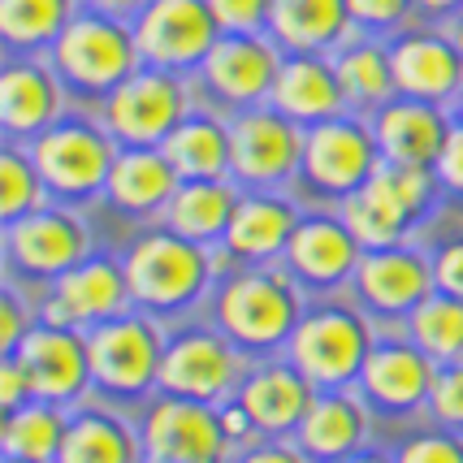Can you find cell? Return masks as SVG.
I'll return each instance as SVG.
<instances>
[{"label":"cell","mask_w":463,"mask_h":463,"mask_svg":"<svg viewBox=\"0 0 463 463\" xmlns=\"http://www.w3.org/2000/svg\"><path fill=\"white\" fill-rule=\"evenodd\" d=\"M334 463H394V459H390V450H382V446H364V450L346 455V459H334Z\"/></svg>","instance_id":"50"},{"label":"cell","mask_w":463,"mask_h":463,"mask_svg":"<svg viewBox=\"0 0 463 463\" xmlns=\"http://www.w3.org/2000/svg\"><path fill=\"white\" fill-rule=\"evenodd\" d=\"M346 14H351L355 31L390 40L416 22V5L411 0H346Z\"/></svg>","instance_id":"39"},{"label":"cell","mask_w":463,"mask_h":463,"mask_svg":"<svg viewBox=\"0 0 463 463\" xmlns=\"http://www.w3.org/2000/svg\"><path fill=\"white\" fill-rule=\"evenodd\" d=\"M424 420L446 424V429L463 433V360L438 364V377H433V394H429Z\"/></svg>","instance_id":"41"},{"label":"cell","mask_w":463,"mask_h":463,"mask_svg":"<svg viewBox=\"0 0 463 463\" xmlns=\"http://www.w3.org/2000/svg\"><path fill=\"white\" fill-rule=\"evenodd\" d=\"M303 307L307 295L282 264H230L208 295V321L247 360H269L286 355Z\"/></svg>","instance_id":"2"},{"label":"cell","mask_w":463,"mask_h":463,"mask_svg":"<svg viewBox=\"0 0 463 463\" xmlns=\"http://www.w3.org/2000/svg\"><path fill=\"white\" fill-rule=\"evenodd\" d=\"M139 442L147 463H230L234 446L225 438L222 416L213 403L152 394L135 411Z\"/></svg>","instance_id":"17"},{"label":"cell","mask_w":463,"mask_h":463,"mask_svg":"<svg viewBox=\"0 0 463 463\" xmlns=\"http://www.w3.org/2000/svg\"><path fill=\"white\" fill-rule=\"evenodd\" d=\"M143 463H147V459H143Z\"/></svg>","instance_id":"54"},{"label":"cell","mask_w":463,"mask_h":463,"mask_svg":"<svg viewBox=\"0 0 463 463\" xmlns=\"http://www.w3.org/2000/svg\"><path fill=\"white\" fill-rule=\"evenodd\" d=\"M394 463H463V433L446 429V424L424 420L407 429L399 442L390 446Z\"/></svg>","instance_id":"38"},{"label":"cell","mask_w":463,"mask_h":463,"mask_svg":"<svg viewBox=\"0 0 463 463\" xmlns=\"http://www.w3.org/2000/svg\"><path fill=\"white\" fill-rule=\"evenodd\" d=\"M121 264L130 278L135 307L152 312L165 325L191 321L195 307H208V295L225 273L217 247L182 239L169 225H143L121 251Z\"/></svg>","instance_id":"1"},{"label":"cell","mask_w":463,"mask_h":463,"mask_svg":"<svg viewBox=\"0 0 463 463\" xmlns=\"http://www.w3.org/2000/svg\"><path fill=\"white\" fill-rule=\"evenodd\" d=\"M169 325L152 312L130 307L113 321L87 329V355H91V390L96 399L135 411L152 394H161V355Z\"/></svg>","instance_id":"4"},{"label":"cell","mask_w":463,"mask_h":463,"mask_svg":"<svg viewBox=\"0 0 463 463\" xmlns=\"http://www.w3.org/2000/svg\"><path fill=\"white\" fill-rule=\"evenodd\" d=\"M329 57L338 65V79H343L351 113L368 118L373 109H382L385 100L399 96V87H394V61H390V40L351 31Z\"/></svg>","instance_id":"32"},{"label":"cell","mask_w":463,"mask_h":463,"mask_svg":"<svg viewBox=\"0 0 463 463\" xmlns=\"http://www.w3.org/2000/svg\"><path fill=\"white\" fill-rule=\"evenodd\" d=\"M234 399L251 411L260 438H295L299 420L317 399V385L307 382L286 355H269V360L247 364Z\"/></svg>","instance_id":"24"},{"label":"cell","mask_w":463,"mask_h":463,"mask_svg":"<svg viewBox=\"0 0 463 463\" xmlns=\"http://www.w3.org/2000/svg\"><path fill=\"white\" fill-rule=\"evenodd\" d=\"M130 31H135L143 65L174 70L186 79L200 70L222 35L208 0H147L139 18L130 22Z\"/></svg>","instance_id":"18"},{"label":"cell","mask_w":463,"mask_h":463,"mask_svg":"<svg viewBox=\"0 0 463 463\" xmlns=\"http://www.w3.org/2000/svg\"><path fill=\"white\" fill-rule=\"evenodd\" d=\"M269 104L303 130L338 118V113H351L338 65H334L329 52H286Z\"/></svg>","instance_id":"28"},{"label":"cell","mask_w":463,"mask_h":463,"mask_svg":"<svg viewBox=\"0 0 463 463\" xmlns=\"http://www.w3.org/2000/svg\"><path fill=\"white\" fill-rule=\"evenodd\" d=\"M178 169L161 147H118L113 174L104 182L100 203L135 225H156L178 191Z\"/></svg>","instance_id":"26"},{"label":"cell","mask_w":463,"mask_h":463,"mask_svg":"<svg viewBox=\"0 0 463 463\" xmlns=\"http://www.w3.org/2000/svg\"><path fill=\"white\" fill-rule=\"evenodd\" d=\"M442 31H446V35H450V43H455V48H459V52H463V18H455V22H446Z\"/></svg>","instance_id":"51"},{"label":"cell","mask_w":463,"mask_h":463,"mask_svg":"<svg viewBox=\"0 0 463 463\" xmlns=\"http://www.w3.org/2000/svg\"><path fill=\"white\" fill-rule=\"evenodd\" d=\"M303 217L299 191H242L222 239V260L230 264H282L286 242Z\"/></svg>","instance_id":"23"},{"label":"cell","mask_w":463,"mask_h":463,"mask_svg":"<svg viewBox=\"0 0 463 463\" xmlns=\"http://www.w3.org/2000/svg\"><path fill=\"white\" fill-rule=\"evenodd\" d=\"M382 147L373 135V121L364 113H338V118L303 130V165H299V200L338 203L355 195L364 182L382 169Z\"/></svg>","instance_id":"10"},{"label":"cell","mask_w":463,"mask_h":463,"mask_svg":"<svg viewBox=\"0 0 463 463\" xmlns=\"http://www.w3.org/2000/svg\"><path fill=\"white\" fill-rule=\"evenodd\" d=\"M282 57L286 52L269 31H222L213 52L191 74L200 104L217 109L225 118L239 109H251V104H269Z\"/></svg>","instance_id":"12"},{"label":"cell","mask_w":463,"mask_h":463,"mask_svg":"<svg viewBox=\"0 0 463 463\" xmlns=\"http://www.w3.org/2000/svg\"><path fill=\"white\" fill-rule=\"evenodd\" d=\"M377 343V321L351 295L307 299L299 325L286 343V360L317 390H351L360 382L364 360Z\"/></svg>","instance_id":"3"},{"label":"cell","mask_w":463,"mask_h":463,"mask_svg":"<svg viewBox=\"0 0 463 463\" xmlns=\"http://www.w3.org/2000/svg\"><path fill=\"white\" fill-rule=\"evenodd\" d=\"M360 256L364 242L355 239V230L346 225L343 213L329 208V203H307L290 242H286L282 269L299 282L307 299H325V295H346L351 290Z\"/></svg>","instance_id":"15"},{"label":"cell","mask_w":463,"mask_h":463,"mask_svg":"<svg viewBox=\"0 0 463 463\" xmlns=\"http://www.w3.org/2000/svg\"><path fill=\"white\" fill-rule=\"evenodd\" d=\"M48 200V186H43V174L31 147L26 143H5L0 147V225L18 222L26 213L43 208Z\"/></svg>","instance_id":"37"},{"label":"cell","mask_w":463,"mask_h":463,"mask_svg":"<svg viewBox=\"0 0 463 463\" xmlns=\"http://www.w3.org/2000/svg\"><path fill=\"white\" fill-rule=\"evenodd\" d=\"M70 87L43 57H5L0 65V139L31 143L70 113Z\"/></svg>","instance_id":"21"},{"label":"cell","mask_w":463,"mask_h":463,"mask_svg":"<svg viewBox=\"0 0 463 463\" xmlns=\"http://www.w3.org/2000/svg\"><path fill=\"white\" fill-rule=\"evenodd\" d=\"M438 360L424 355L403 329H377V343L364 360L355 390L377 420H416L429 411Z\"/></svg>","instance_id":"16"},{"label":"cell","mask_w":463,"mask_h":463,"mask_svg":"<svg viewBox=\"0 0 463 463\" xmlns=\"http://www.w3.org/2000/svg\"><path fill=\"white\" fill-rule=\"evenodd\" d=\"M57 463H143L139 420L91 394L87 403L70 407Z\"/></svg>","instance_id":"29"},{"label":"cell","mask_w":463,"mask_h":463,"mask_svg":"<svg viewBox=\"0 0 463 463\" xmlns=\"http://www.w3.org/2000/svg\"><path fill=\"white\" fill-rule=\"evenodd\" d=\"M242 200V186L234 178H203V182H178L169 208L161 213L156 225H169L182 239L208 242V247H222L230 217Z\"/></svg>","instance_id":"30"},{"label":"cell","mask_w":463,"mask_h":463,"mask_svg":"<svg viewBox=\"0 0 463 463\" xmlns=\"http://www.w3.org/2000/svg\"><path fill=\"white\" fill-rule=\"evenodd\" d=\"M0 463H35V459H14V455H0Z\"/></svg>","instance_id":"53"},{"label":"cell","mask_w":463,"mask_h":463,"mask_svg":"<svg viewBox=\"0 0 463 463\" xmlns=\"http://www.w3.org/2000/svg\"><path fill=\"white\" fill-rule=\"evenodd\" d=\"M411 5H416V22L446 26V22L463 18V0H411Z\"/></svg>","instance_id":"48"},{"label":"cell","mask_w":463,"mask_h":463,"mask_svg":"<svg viewBox=\"0 0 463 463\" xmlns=\"http://www.w3.org/2000/svg\"><path fill=\"white\" fill-rule=\"evenodd\" d=\"M79 9L82 0H0L5 57H43Z\"/></svg>","instance_id":"34"},{"label":"cell","mask_w":463,"mask_h":463,"mask_svg":"<svg viewBox=\"0 0 463 463\" xmlns=\"http://www.w3.org/2000/svg\"><path fill=\"white\" fill-rule=\"evenodd\" d=\"M390 61H394L399 96L450 109L455 96L463 91V52L433 22H411L407 31L390 35Z\"/></svg>","instance_id":"22"},{"label":"cell","mask_w":463,"mask_h":463,"mask_svg":"<svg viewBox=\"0 0 463 463\" xmlns=\"http://www.w3.org/2000/svg\"><path fill=\"white\" fill-rule=\"evenodd\" d=\"M143 5H147V0H82V9L104 14V18H121V22H135Z\"/></svg>","instance_id":"49"},{"label":"cell","mask_w":463,"mask_h":463,"mask_svg":"<svg viewBox=\"0 0 463 463\" xmlns=\"http://www.w3.org/2000/svg\"><path fill=\"white\" fill-rule=\"evenodd\" d=\"M346 0H273L269 35L282 52H334L351 35Z\"/></svg>","instance_id":"31"},{"label":"cell","mask_w":463,"mask_h":463,"mask_svg":"<svg viewBox=\"0 0 463 463\" xmlns=\"http://www.w3.org/2000/svg\"><path fill=\"white\" fill-rule=\"evenodd\" d=\"M303 165V126L273 104L230 113V178L242 191H295Z\"/></svg>","instance_id":"13"},{"label":"cell","mask_w":463,"mask_h":463,"mask_svg":"<svg viewBox=\"0 0 463 463\" xmlns=\"http://www.w3.org/2000/svg\"><path fill=\"white\" fill-rule=\"evenodd\" d=\"M403 334L420 346L424 355H433L438 364L463 360V299L433 290V295L407 317Z\"/></svg>","instance_id":"36"},{"label":"cell","mask_w":463,"mask_h":463,"mask_svg":"<svg viewBox=\"0 0 463 463\" xmlns=\"http://www.w3.org/2000/svg\"><path fill=\"white\" fill-rule=\"evenodd\" d=\"M130 278L118 251H91L70 273H61L57 282L40 295V321L74 325L91 329L100 321H113L121 312H130Z\"/></svg>","instance_id":"20"},{"label":"cell","mask_w":463,"mask_h":463,"mask_svg":"<svg viewBox=\"0 0 463 463\" xmlns=\"http://www.w3.org/2000/svg\"><path fill=\"white\" fill-rule=\"evenodd\" d=\"M433 260L416 239L390 247H364L360 269L351 278V299L377 321V329H403L407 317L433 295Z\"/></svg>","instance_id":"14"},{"label":"cell","mask_w":463,"mask_h":463,"mask_svg":"<svg viewBox=\"0 0 463 463\" xmlns=\"http://www.w3.org/2000/svg\"><path fill=\"white\" fill-rule=\"evenodd\" d=\"M433 174H438L446 195L463 200V126L459 121L450 126V139H446L442 156H438V165H433Z\"/></svg>","instance_id":"45"},{"label":"cell","mask_w":463,"mask_h":463,"mask_svg":"<svg viewBox=\"0 0 463 463\" xmlns=\"http://www.w3.org/2000/svg\"><path fill=\"white\" fill-rule=\"evenodd\" d=\"M442 182L424 165H382L355 195L338 203L346 225L364 247H390L420 234V225L438 213Z\"/></svg>","instance_id":"5"},{"label":"cell","mask_w":463,"mask_h":463,"mask_svg":"<svg viewBox=\"0 0 463 463\" xmlns=\"http://www.w3.org/2000/svg\"><path fill=\"white\" fill-rule=\"evenodd\" d=\"M40 321V299L18 282H5V299H0V355H9L14 346L35 329Z\"/></svg>","instance_id":"40"},{"label":"cell","mask_w":463,"mask_h":463,"mask_svg":"<svg viewBox=\"0 0 463 463\" xmlns=\"http://www.w3.org/2000/svg\"><path fill=\"white\" fill-rule=\"evenodd\" d=\"M26 147L40 165L48 200L70 203V208L100 200L104 182L113 174V161H118V139L100 126V118L96 113H74V109Z\"/></svg>","instance_id":"7"},{"label":"cell","mask_w":463,"mask_h":463,"mask_svg":"<svg viewBox=\"0 0 463 463\" xmlns=\"http://www.w3.org/2000/svg\"><path fill=\"white\" fill-rule=\"evenodd\" d=\"M9 355L22 364V373H26V382H31V394L43 399V403L79 407L96 394V390H91L87 329L35 321V329H31Z\"/></svg>","instance_id":"19"},{"label":"cell","mask_w":463,"mask_h":463,"mask_svg":"<svg viewBox=\"0 0 463 463\" xmlns=\"http://www.w3.org/2000/svg\"><path fill=\"white\" fill-rule=\"evenodd\" d=\"M368 121H373L385 165H424V169L438 165L446 139H450V126H455L446 104L411 100V96L385 100L382 109L368 113Z\"/></svg>","instance_id":"25"},{"label":"cell","mask_w":463,"mask_h":463,"mask_svg":"<svg viewBox=\"0 0 463 463\" xmlns=\"http://www.w3.org/2000/svg\"><path fill=\"white\" fill-rule=\"evenodd\" d=\"M450 118H455V121H459V126H463V91H459V96H455V104H450Z\"/></svg>","instance_id":"52"},{"label":"cell","mask_w":463,"mask_h":463,"mask_svg":"<svg viewBox=\"0 0 463 463\" xmlns=\"http://www.w3.org/2000/svg\"><path fill=\"white\" fill-rule=\"evenodd\" d=\"M217 416H222V429L225 438H230V446L234 450H242V446H251L260 433H256V420H251V411L239 403V399H225L222 407H217Z\"/></svg>","instance_id":"46"},{"label":"cell","mask_w":463,"mask_h":463,"mask_svg":"<svg viewBox=\"0 0 463 463\" xmlns=\"http://www.w3.org/2000/svg\"><path fill=\"white\" fill-rule=\"evenodd\" d=\"M65 424H70V407L31 399V403L5 411V420H0V455L57 463L61 442H65Z\"/></svg>","instance_id":"35"},{"label":"cell","mask_w":463,"mask_h":463,"mask_svg":"<svg viewBox=\"0 0 463 463\" xmlns=\"http://www.w3.org/2000/svg\"><path fill=\"white\" fill-rule=\"evenodd\" d=\"M373 429H377V416L360 399L355 385L351 390H317L307 416L295 429V446L312 463H334L373 446Z\"/></svg>","instance_id":"27"},{"label":"cell","mask_w":463,"mask_h":463,"mask_svg":"<svg viewBox=\"0 0 463 463\" xmlns=\"http://www.w3.org/2000/svg\"><path fill=\"white\" fill-rule=\"evenodd\" d=\"M0 251H5V282H26V290L31 286L48 290L61 273L87 260L96 251V242H91V225L82 217V208L43 203L18 222H5Z\"/></svg>","instance_id":"9"},{"label":"cell","mask_w":463,"mask_h":463,"mask_svg":"<svg viewBox=\"0 0 463 463\" xmlns=\"http://www.w3.org/2000/svg\"><path fill=\"white\" fill-rule=\"evenodd\" d=\"M35 394H31V382H26V373H22V364L14 355H0V407L5 411H14V407L31 403Z\"/></svg>","instance_id":"47"},{"label":"cell","mask_w":463,"mask_h":463,"mask_svg":"<svg viewBox=\"0 0 463 463\" xmlns=\"http://www.w3.org/2000/svg\"><path fill=\"white\" fill-rule=\"evenodd\" d=\"M222 31H269V5L273 0H208Z\"/></svg>","instance_id":"43"},{"label":"cell","mask_w":463,"mask_h":463,"mask_svg":"<svg viewBox=\"0 0 463 463\" xmlns=\"http://www.w3.org/2000/svg\"><path fill=\"white\" fill-rule=\"evenodd\" d=\"M161 152L182 182L230 178V118L208 104H195V113L161 143Z\"/></svg>","instance_id":"33"},{"label":"cell","mask_w":463,"mask_h":463,"mask_svg":"<svg viewBox=\"0 0 463 463\" xmlns=\"http://www.w3.org/2000/svg\"><path fill=\"white\" fill-rule=\"evenodd\" d=\"M195 104H200L195 79L139 65L118 91H109L96 104V118L118 139V147H161L195 113Z\"/></svg>","instance_id":"8"},{"label":"cell","mask_w":463,"mask_h":463,"mask_svg":"<svg viewBox=\"0 0 463 463\" xmlns=\"http://www.w3.org/2000/svg\"><path fill=\"white\" fill-rule=\"evenodd\" d=\"M48 61L61 74V82L70 87V96L91 104H100L109 91H118L121 82L143 65L130 22L104 18V14H91V9L74 14V22L48 48Z\"/></svg>","instance_id":"6"},{"label":"cell","mask_w":463,"mask_h":463,"mask_svg":"<svg viewBox=\"0 0 463 463\" xmlns=\"http://www.w3.org/2000/svg\"><path fill=\"white\" fill-rule=\"evenodd\" d=\"M230 463H312V459L295 446V438H256L251 446L234 450Z\"/></svg>","instance_id":"44"},{"label":"cell","mask_w":463,"mask_h":463,"mask_svg":"<svg viewBox=\"0 0 463 463\" xmlns=\"http://www.w3.org/2000/svg\"><path fill=\"white\" fill-rule=\"evenodd\" d=\"M429 260H433V286L442 295L463 299V230L446 234L438 247H429Z\"/></svg>","instance_id":"42"},{"label":"cell","mask_w":463,"mask_h":463,"mask_svg":"<svg viewBox=\"0 0 463 463\" xmlns=\"http://www.w3.org/2000/svg\"><path fill=\"white\" fill-rule=\"evenodd\" d=\"M247 364L251 360L213 321H195V317L178 321V325H169V334H165L161 394L222 407L225 399L239 394Z\"/></svg>","instance_id":"11"}]
</instances>
